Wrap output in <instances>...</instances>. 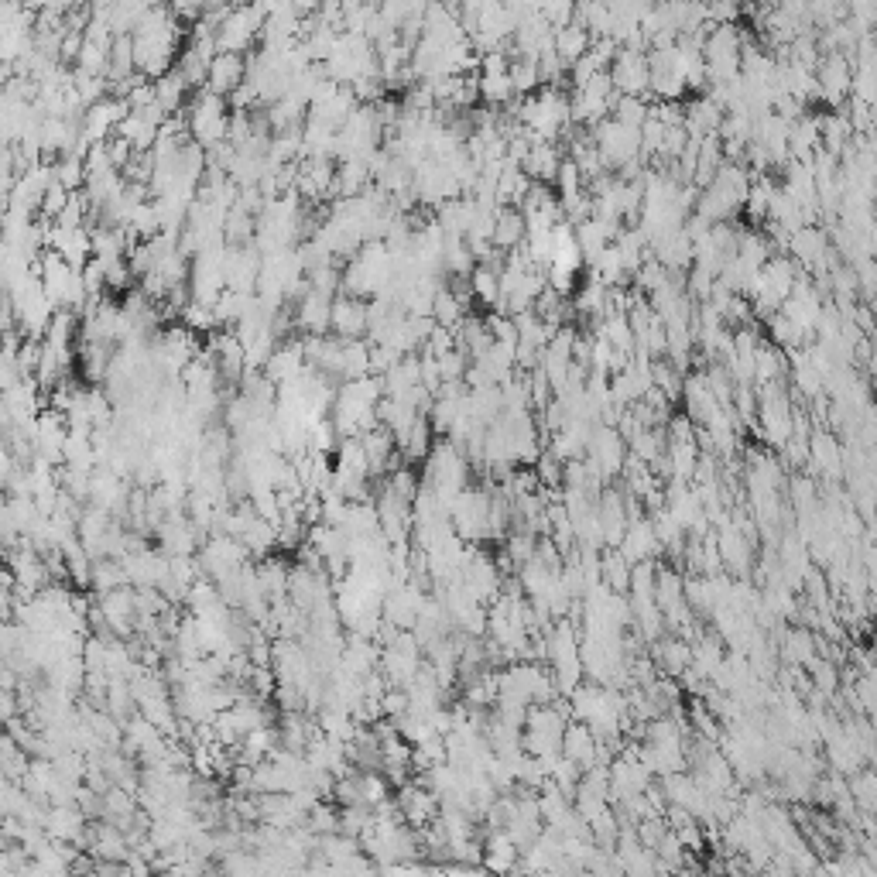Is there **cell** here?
Masks as SVG:
<instances>
[{"mask_svg": "<svg viewBox=\"0 0 877 877\" xmlns=\"http://www.w3.org/2000/svg\"><path fill=\"white\" fill-rule=\"evenodd\" d=\"M185 117V127H189V138L199 144V148L213 151L220 148V144H227V134H230V100H223V96L209 93V90H199L189 96V107L182 110Z\"/></svg>", "mask_w": 877, "mask_h": 877, "instance_id": "6da1fadb", "label": "cell"}, {"mask_svg": "<svg viewBox=\"0 0 877 877\" xmlns=\"http://www.w3.org/2000/svg\"><path fill=\"white\" fill-rule=\"evenodd\" d=\"M264 21H268L264 7H233L230 18L216 28V48H220V52L244 55L247 48L264 35Z\"/></svg>", "mask_w": 877, "mask_h": 877, "instance_id": "7a4b0ae2", "label": "cell"}, {"mask_svg": "<svg viewBox=\"0 0 877 877\" xmlns=\"http://www.w3.org/2000/svg\"><path fill=\"white\" fill-rule=\"evenodd\" d=\"M566 723H562V713L559 710H549V706H538L535 713H528V730H525V740H528V751L538 754L542 761L555 758V754L562 751V740H566Z\"/></svg>", "mask_w": 877, "mask_h": 877, "instance_id": "3957f363", "label": "cell"}, {"mask_svg": "<svg viewBox=\"0 0 877 877\" xmlns=\"http://www.w3.org/2000/svg\"><path fill=\"white\" fill-rule=\"evenodd\" d=\"M586 463L597 473L600 480L614 477V473H624L627 453H624V436L610 425H597L590 436V446H586Z\"/></svg>", "mask_w": 877, "mask_h": 877, "instance_id": "277c9868", "label": "cell"}, {"mask_svg": "<svg viewBox=\"0 0 877 877\" xmlns=\"http://www.w3.org/2000/svg\"><path fill=\"white\" fill-rule=\"evenodd\" d=\"M127 114H131V107H127V100H120V96H107V100H100L96 107H90L83 114V138L90 144H107L117 138V127L124 124Z\"/></svg>", "mask_w": 877, "mask_h": 877, "instance_id": "5b68a950", "label": "cell"}, {"mask_svg": "<svg viewBox=\"0 0 877 877\" xmlns=\"http://www.w3.org/2000/svg\"><path fill=\"white\" fill-rule=\"evenodd\" d=\"M610 83H614L617 96H645L651 86V69H648V52H631L621 48L610 66Z\"/></svg>", "mask_w": 877, "mask_h": 877, "instance_id": "8992f818", "label": "cell"}, {"mask_svg": "<svg viewBox=\"0 0 877 877\" xmlns=\"http://www.w3.org/2000/svg\"><path fill=\"white\" fill-rule=\"evenodd\" d=\"M247 83V55H233V52H220L209 66V79H206V90L230 100L240 86Z\"/></svg>", "mask_w": 877, "mask_h": 877, "instance_id": "52a82bcc", "label": "cell"}, {"mask_svg": "<svg viewBox=\"0 0 877 877\" xmlns=\"http://www.w3.org/2000/svg\"><path fill=\"white\" fill-rule=\"evenodd\" d=\"M333 302L329 295L305 292L302 302L295 305V329H302L305 336H326L333 329Z\"/></svg>", "mask_w": 877, "mask_h": 877, "instance_id": "ba28073f", "label": "cell"}, {"mask_svg": "<svg viewBox=\"0 0 877 877\" xmlns=\"http://www.w3.org/2000/svg\"><path fill=\"white\" fill-rule=\"evenodd\" d=\"M562 151L555 141H531L525 162H521V168H525V175L535 185H555V179H559L562 172Z\"/></svg>", "mask_w": 877, "mask_h": 877, "instance_id": "9c48e42d", "label": "cell"}, {"mask_svg": "<svg viewBox=\"0 0 877 877\" xmlns=\"http://www.w3.org/2000/svg\"><path fill=\"white\" fill-rule=\"evenodd\" d=\"M367 323H370V302L350 299V295H340V299L333 302V333L340 336V340H364Z\"/></svg>", "mask_w": 877, "mask_h": 877, "instance_id": "30bf717a", "label": "cell"}, {"mask_svg": "<svg viewBox=\"0 0 877 877\" xmlns=\"http://www.w3.org/2000/svg\"><path fill=\"white\" fill-rule=\"evenodd\" d=\"M525 240H528V220H525V213H521V209L504 206L501 213H497L494 251L511 254V251H518V247H525Z\"/></svg>", "mask_w": 877, "mask_h": 877, "instance_id": "8fae6325", "label": "cell"}, {"mask_svg": "<svg viewBox=\"0 0 877 877\" xmlns=\"http://www.w3.org/2000/svg\"><path fill=\"white\" fill-rule=\"evenodd\" d=\"M590 45H593V35L586 31V24L579 18L573 24H566V28L555 31V55H559L566 66H576V62L590 52Z\"/></svg>", "mask_w": 877, "mask_h": 877, "instance_id": "7c38bea8", "label": "cell"}, {"mask_svg": "<svg viewBox=\"0 0 877 877\" xmlns=\"http://www.w3.org/2000/svg\"><path fill=\"white\" fill-rule=\"evenodd\" d=\"M501 271H504V257L490 264H477V271L470 275V292L473 299H480L490 309L501 305Z\"/></svg>", "mask_w": 877, "mask_h": 877, "instance_id": "4fadbf2b", "label": "cell"}, {"mask_svg": "<svg viewBox=\"0 0 877 877\" xmlns=\"http://www.w3.org/2000/svg\"><path fill=\"white\" fill-rule=\"evenodd\" d=\"M360 442H364V453H367V463H370V473H384L394 466V449H398V442H394V436L384 425H377V429H370L367 436H360Z\"/></svg>", "mask_w": 877, "mask_h": 877, "instance_id": "5bb4252c", "label": "cell"}, {"mask_svg": "<svg viewBox=\"0 0 877 877\" xmlns=\"http://www.w3.org/2000/svg\"><path fill=\"white\" fill-rule=\"evenodd\" d=\"M155 103L165 110V117H179L189 107V86L182 83V76L175 69L168 76L155 79Z\"/></svg>", "mask_w": 877, "mask_h": 877, "instance_id": "9a60e30c", "label": "cell"}, {"mask_svg": "<svg viewBox=\"0 0 877 877\" xmlns=\"http://www.w3.org/2000/svg\"><path fill=\"white\" fill-rule=\"evenodd\" d=\"M90 497H93V504L100 511H117L120 504L127 501V494H124V487H120V480H117V473H110V470H96L93 473V480H90Z\"/></svg>", "mask_w": 877, "mask_h": 877, "instance_id": "2e32d148", "label": "cell"}, {"mask_svg": "<svg viewBox=\"0 0 877 877\" xmlns=\"http://www.w3.org/2000/svg\"><path fill=\"white\" fill-rule=\"evenodd\" d=\"M782 374H785L782 347L761 340L758 357H754V384H758V388H764V384H778V381H782Z\"/></svg>", "mask_w": 877, "mask_h": 877, "instance_id": "e0dca14e", "label": "cell"}, {"mask_svg": "<svg viewBox=\"0 0 877 877\" xmlns=\"http://www.w3.org/2000/svg\"><path fill=\"white\" fill-rule=\"evenodd\" d=\"M477 79H480V100H484L487 107H508V103L518 100L511 72H484V76Z\"/></svg>", "mask_w": 877, "mask_h": 877, "instance_id": "ac0fdd59", "label": "cell"}, {"mask_svg": "<svg viewBox=\"0 0 877 877\" xmlns=\"http://www.w3.org/2000/svg\"><path fill=\"white\" fill-rule=\"evenodd\" d=\"M511 83H514V93L525 100V96H535L545 90L542 83V72H538V62L535 59H511Z\"/></svg>", "mask_w": 877, "mask_h": 877, "instance_id": "d6986e66", "label": "cell"}, {"mask_svg": "<svg viewBox=\"0 0 877 877\" xmlns=\"http://www.w3.org/2000/svg\"><path fill=\"white\" fill-rule=\"evenodd\" d=\"M648 114H651V107L645 103V96H617V103H614V117L617 124H624V127H634V131H641V127L648 124Z\"/></svg>", "mask_w": 877, "mask_h": 877, "instance_id": "ffe728a7", "label": "cell"}, {"mask_svg": "<svg viewBox=\"0 0 877 877\" xmlns=\"http://www.w3.org/2000/svg\"><path fill=\"white\" fill-rule=\"evenodd\" d=\"M86 179H90V175H86V162H83V158H59V162H55V182H59L62 189L83 192L86 189Z\"/></svg>", "mask_w": 877, "mask_h": 877, "instance_id": "44dd1931", "label": "cell"}]
</instances>
